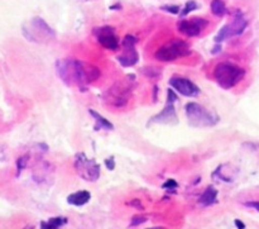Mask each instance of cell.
Returning a JSON list of instances; mask_svg holds the SVG:
<instances>
[{
	"instance_id": "6da1fadb",
	"label": "cell",
	"mask_w": 259,
	"mask_h": 229,
	"mask_svg": "<svg viewBox=\"0 0 259 229\" xmlns=\"http://www.w3.org/2000/svg\"><path fill=\"white\" fill-rule=\"evenodd\" d=\"M56 72L66 85H77L81 91H85L83 85H89L100 76L98 67L73 58L58 60L56 62Z\"/></svg>"
},
{
	"instance_id": "7a4b0ae2",
	"label": "cell",
	"mask_w": 259,
	"mask_h": 229,
	"mask_svg": "<svg viewBox=\"0 0 259 229\" xmlns=\"http://www.w3.org/2000/svg\"><path fill=\"white\" fill-rule=\"evenodd\" d=\"M245 70L233 62H220L214 68V79L220 88L229 90L244 79Z\"/></svg>"
},
{
	"instance_id": "3957f363",
	"label": "cell",
	"mask_w": 259,
	"mask_h": 229,
	"mask_svg": "<svg viewBox=\"0 0 259 229\" xmlns=\"http://www.w3.org/2000/svg\"><path fill=\"white\" fill-rule=\"evenodd\" d=\"M190 55H191V48L186 41L172 40L161 46L154 53V57L161 62H172Z\"/></svg>"
},
{
	"instance_id": "277c9868",
	"label": "cell",
	"mask_w": 259,
	"mask_h": 229,
	"mask_svg": "<svg viewBox=\"0 0 259 229\" xmlns=\"http://www.w3.org/2000/svg\"><path fill=\"white\" fill-rule=\"evenodd\" d=\"M187 121L191 127H214L220 121L219 117L212 111L207 110L197 103H189L185 106Z\"/></svg>"
},
{
	"instance_id": "5b68a950",
	"label": "cell",
	"mask_w": 259,
	"mask_h": 229,
	"mask_svg": "<svg viewBox=\"0 0 259 229\" xmlns=\"http://www.w3.org/2000/svg\"><path fill=\"white\" fill-rule=\"evenodd\" d=\"M75 166L76 172L81 179L89 182L98 181L100 177V165L94 159H88L85 154L80 152L75 156Z\"/></svg>"
},
{
	"instance_id": "8992f818",
	"label": "cell",
	"mask_w": 259,
	"mask_h": 229,
	"mask_svg": "<svg viewBox=\"0 0 259 229\" xmlns=\"http://www.w3.org/2000/svg\"><path fill=\"white\" fill-rule=\"evenodd\" d=\"M177 94L175 93V90L172 88L167 89V101L166 106L163 108V110L159 111L158 114L152 117L148 121V126L151 124H172L177 123V114L176 109H175V103L177 101Z\"/></svg>"
},
{
	"instance_id": "52a82bcc",
	"label": "cell",
	"mask_w": 259,
	"mask_h": 229,
	"mask_svg": "<svg viewBox=\"0 0 259 229\" xmlns=\"http://www.w3.org/2000/svg\"><path fill=\"white\" fill-rule=\"evenodd\" d=\"M248 27V22L244 18L242 12H237V14L234 15V19L230 24L224 25L222 29L218 32V34L215 35L214 41L215 43H222L224 42L228 38L235 37V35L243 34V32L245 30V28Z\"/></svg>"
},
{
	"instance_id": "ba28073f",
	"label": "cell",
	"mask_w": 259,
	"mask_h": 229,
	"mask_svg": "<svg viewBox=\"0 0 259 229\" xmlns=\"http://www.w3.org/2000/svg\"><path fill=\"white\" fill-rule=\"evenodd\" d=\"M137 42H138V40L134 35L126 34L124 37L123 42H121L123 53L116 57L118 62L123 67H132V66L137 65L139 62V53L136 48Z\"/></svg>"
},
{
	"instance_id": "9c48e42d",
	"label": "cell",
	"mask_w": 259,
	"mask_h": 229,
	"mask_svg": "<svg viewBox=\"0 0 259 229\" xmlns=\"http://www.w3.org/2000/svg\"><path fill=\"white\" fill-rule=\"evenodd\" d=\"M132 93V83H116L113 88L109 89L105 94L106 103L111 104V105L116 106V108H121V106L126 105L128 103L129 95Z\"/></svg>"
},
{
	"instance_id": "30bf717a",
	"label": "cell",
	"mask_w": 259,
	"mask_h": 229,
	"mask_svg": "<svg viewBox=\"0 0 259 229\" xmlns=\"http://www.w3.org/2000/svg\"><path fill=\"white\" fill-rule=\"evenodd\" d=\"M168 84L175 91H177L181 95L187 96V98H196L201 93L200 88L194 81L186 78H181V76H174V78L169 79Z\"/></svg>"
},
{
	"instance_id": "8fae6325",
	"label": "cell",
	"mask_w": 259,
	"mask_h": 229,
	"mask_svg": "<svg viewBox=\"0 0 259 229\" xmlns=\"http://www.w3.org/2000/svg\"><path fill=\"white\" fill-rule=\"evenodd\" d=\"M94 34L98 38V42L104 48L110 51H116L119 48V38L115 34V30L110 25H103L94 29Z\"/></svg>"
},
{
	"instance_id": "7c38bea8",
	"label": "cell",
	"mask_w": 259,
	"mask_h": 229,
	"mask_svg": "<svg viewBox=\"0 0 259 229\" xmlns=\"http://www.w3.org/2000/svg\"><path fill=\"white\" fill-rule=\"evenodd\" d=\"M209 22L204 18H192V19H182L177 23V28L187 37H197L202 30L207 27Z\"/></svg>"
},
{
	"instance_id": "4fadbf2b",
	"label": "cell",
	"mask_w": 259,
	"mask_h": 229,
	"mask_svg": "<svg viewBox=\"0 0 259 229\" xmlns=\"http://www.w3.org/2000/svg\"><path fill=\"white\" fill-rule=\"evenodd\" d=\"M218 194H219V193H218L217 187L212 186V185H209V186L204 190L201 197H200L199 204L201 205V207H211V205L217 204Z\"/></svg>"
},
{
	"instance_id": "5bb4252c",
	"label": "cell",
	"mask_w": 259,
	"mask_h": 229,
	"mask_svg": "<svg viewBox=\"0 0 259 229\" xmlns=\"http://www.w3.org/2000/svg\"><path fill=\"white\" fill-rule=\"evenodd\" d=\"M91 199V194L88 190H80V192L72 193L67 197V203L73 207H83L88 204Z\"/></svg>"
},
{
	"instance_id": "9a60e30c",
	"label": "cell",
	"mask_w": 259,
	"mask_h": 229,
	"mask_svg": "<svg viewBox=\"0 0 259 229\" xmlns=\"http://www.w3.org/2000/svg\"><path fill=\"white\" fill-rule=\"evenodd\" d=\"M32 27L34 28V30L39 32L40 34L45 35L47 38H55L56 32L52 29V28L48 25V23H46L45 20L40 17H35L34 19L32 20Z\"/></svg>"
},
{
	"instance_id": "2e32d148",
	"label": "cell",
	"mask_w": 259,
	"mask_h": 229,
	"mask_svg": "<svg viewBox=\"0 0 259 229\" xmlns=\"http://www.w3.org/2000/svg\"><path fill=\"white\" fill-rule=\"evenodd\" d=\"M89 113L91 114L94 119H95V131H113L114 126L110 121H108L106 118H104L101 114H99L98 111H95L94 109H89Z\"/></svg>"
},
{
	"instance_id": "e0dca14e",
	"label": "cell",
	"mask_w": 259,
	"mask_h": 229,
	"mask_svg": "<svg viewBox=\"0 0 259 229\" xmlns=\"http://www.w3.org/2000/svg\"><path fill=\"white\" fill-rule=\"evenodd\" d=\"M67 223V218L65 217H55L48 220L40 222V229H60Z\"/></svg>"
},
{
	"instance_id": "ac0fdd59",
	"label": "cell",
	"mask_w": 259,
	"mask_h": 229,
	"mask_svg": "<svg viewBox=\"0 0 259 229\" xmlns=\"http://www.w3.org/2000/svg\"><path fill=\"white\" fill-rule=\"evenodd\" d=\"M210 8H211L212 14L217 15V17H224L228 12L227 5H225L223 0H212Z\"/></svg>"
},
{
	"instance_id": "d6986e66",
	"label": "cell",
	"mask_w": 259,
	"mask_h": 229,
	"mask_svg": "<svg viewBox=\"0 0 259 229\" xmlns=\"http://www.w3.org/2000/svg\"><path fill=\"white\" fill-rule=\"evenodd\" d=\"M196 9H199V4H197L196 2H194V0H191V2H187L186 4H185L184 9L180 10L179 14H180V17L184 18V17H186L187 14H190V13L194 12V10H196Z\"/></svg>"
},
{
	"instance_id": "ffe728a7",
	"label": "cell",
	"mask_w": 259,
	"mask_h": 229,
	"mask_svg": "<svg viewBox=\"0 0 259 229\" xmlns=\"http://www.w3.org/2000/svg\"><path fill=\"white\" fill-rule=\"evenodd\" d=\"M142 73H143L144 76H147V78H158V76L161 75V70L151 66V67L142 68Z\"/></svg>"
},
{
	"instance_id": "44dd1931",
	"label": "cell",
	"mask_w": 259,
	"mask_h": 229,
	"mask_svg": "<svg viewBox=\"0 0 259 229\" xmlns=\"http://www.w3.org/2000/svg\"><path fill=\"white\" fill-rule=\"evenodd\" d=\"M28 156H22L17 160V176H19L20 172L27 167Z\"/></svg>"
},
{
	"instance_id": "7402d4cb",
	"label": "cell",
	"mask_w": 259,
	"mask_h": 229,
	"mask_svg": "<svg viewBox=\"0 0 259 229\" xmlns=\"http://www.w3.org/2000/svg\"><path fill=\"white\" fill-rule=\"evenodd\" d=\"M146 222H147V218L143 217V215H134V217L132 218L131 224H129V227H132V228L138 227V225L144 224V223H146Z\"/></svg>"
},
{
	"instance_id": "603a6c76",
	"label": "cell",
	"mask_w": 259,
	"mask_h": 229,
	"mask_svg": "<svg viewBox=\"0 0 259 229\" xmlns=\"http://www.w3.org/2000/svg\"><path fill=\"white\" fill-rule=\"evenodd\" d=\"M162 187H163V189H166V190H168L169 193H175V192H176L177 187H179V184H177L176 180L169 179V180H167V181L164 182L163 185H162Z\"/></svg>"
},
{
	"instance_id": "cb8c5ba5",
	"label": "cell",
	"mask_w": 259,
	"mask_h": 229,
	"mask_svg": "<svg viewBox=\"0 0 259 229\" xmlns=\"http://www.w3.org/2000/svg\"><path fill=\"white\" fill-rule=\"evenodd\" d=\"M161 9L167 13H171V14H179L181 8H180V5H163V7H161Z\"/></svg>"
},
{
	"instance_id": "d4e9b609",
	"label": "cell",
	"mask_w": 259,
	"mask_h": 229,
	"mask_svg": "<svg viewBox=\"0 0 259 229\" xmlns=\"http://www.w3.org/2000/svg\"><path fill=\"white\" fill-rule=\"evenodd\" d=\"M105 165H106V167L110 170V171H113V170L115 169V159H114V156H110L109 159H106Z\"/></svg>"
},
{
	"instance_id": "484cf974",
	"label": "cell",
	"mask_w": 259,
	"mask_h": 229,
	"mask_svg": "<svg viewBox=\"0 0 259 229\" xmlns=\"http://www.w3.org/2000/svg\"><path fill=\"white\" fill-rule=\"evenodd\" d=\"M129 205L137 208V209H143V205H142V203L139 202V200H132V202L129 203Z\"/></svg>"
},
{
	"instance_id": "4316f807",
	"label": "cell",
	"mask_w": 259,
	"mask_h": 229,
	"mask_svg": "<svg viewBox=\"0 0 259 229\" xmlns=\"http://www.w3.org/2000/svg\"><path fill=\"white\" fill-rule=\"evenodd\" d=\"M220 51H222V43H215L214 48L211 50V53L212 55H218V53H220Z\"/></svg>"
},
{
	"instance_id": "83f0119b",
	"label": "cell",
	"mask_w": 259,
	"mask_h": 229,
	"mask_svg": "<svg viewBox=\"0 0 259 229\" xmlns=\"http://www.w3.org/2000/svg\"><path fill=\"white\" fill-rule=\"evenodd\" d=\"M157 98H158V85L153 86V103H157Z\"/></svg>"
},
{
	"instance_id": "f1b7e54d",
	"label": "cell",
	"mask_w": 259,
	"mask_h": 229,
	"mask_svg": "<svg viewBox=\"0 0 259 229\" xmlns=\"http://www.w3.org/2000/svg\"><path fill=\"white\" fill-rule=\"evenodd\" d=\"M245 205L249 208H254V209L259 210V203L258 202H249V203H245Z\"/></svg>"
},
{
	"instance_id": "f546056e",
	"label": "cell",
	"mask_w": 259,
	"mask_h": 229,
	"mask_svg": "<svg viewBox=\"0 0 259 229\" xmlns=\"http://www.w3.org/2000/svg\"><path fill=\"white\" fill-rule=\"evenodd\" d=\"M234 223H235V225H237L238 229H245V224L240 219H235Z\"/></svg>"
},
{
	"instance_id": "4dcf8cb0",
	"label": "cell",
	"mask_w": 259,
	"mask_h": 229,
	"mask_svg": "<svg viewBox=\"0 0 259 229\" xmlns=\"http://www.w3.org/2000/svg\"><path fill=\"white\" fill-rule=\"evenodd\" d=\"M120 4H116V5H113V7H110V9H120Z\"/></svg>"
},
{
	"instance_id": "1f68e13d",
	"label": "cell",
	"mask_w": 259,
	"mask_h": 229,
	"mask_svg": "<svg viewBox=\"0 0 259 229\" xmlns=\"http://www.w3.org/2000/svg\"><path fill=\"white\" fill-rule=\"evenodd\" d=\"M23 229H34V225H25V227L24 228H23Z\"/></svg>"
},
{
	"instance_id": "d6a6232c",
	"label": "cell",
	"mask_w": 259,
	"mask_h": 229,
	"mask_svg": "<svg viewBox=\"0 0 259 229\" xmlns=\"http://www.w3.org/2000/svg\"><path fill=\"white\" fill-rule=\"evenodd\" d=\"M148 229H164V228H162V227H154V228H148Z\"/></svg>"
},
{
	"instance_id": "836d02e7",
	"label": "cell",
	"mask_w": 259,
	"mask_h": 229,
	"mask_svg": "<svg viewBox=\"0 0 259 229\" xmlns=\"http://www.w3.org/2000/svg\"><path fill=\"white\" fill-rule=\"evenodd\" d=\"M81 2H93V0H81Z\"/></svg>"
}]
</instances>
